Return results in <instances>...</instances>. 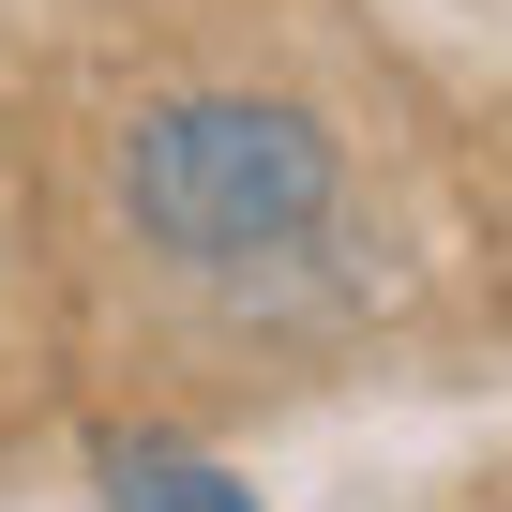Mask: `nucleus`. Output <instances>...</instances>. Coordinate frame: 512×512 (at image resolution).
<instances>
[{"mask_svg":"<svg viewBox=\"0 0 512 512\" xmlns=\"http://www.w3.org/2000/svg\"><path fill=\"white\" fill-rule=\"evenodd\" d=\"M106 211H121V241L166 256V272L241 287V272H272V256L332 241L347 136L302 91H151L106 136Z\"/></svg>","mask_w":512,"mask_h":512,"instance_id":"nucleus-1","label":"nucleus"},{"mask_svg":"<svg viewBox=\"0 0 512 512\" xmlns=\"http://www.w3.org/2000/svg\"><path fill=\"white\" fill-rule=\"evenodd\" d=\"M106 497H121V512H256V482H241V467H211V452H166V437L106 452Z\"/></svg>","mask_w":512,"mask_h":512,"instance_id":"nucleus-2","label":"nucleus"}]
</instances>
